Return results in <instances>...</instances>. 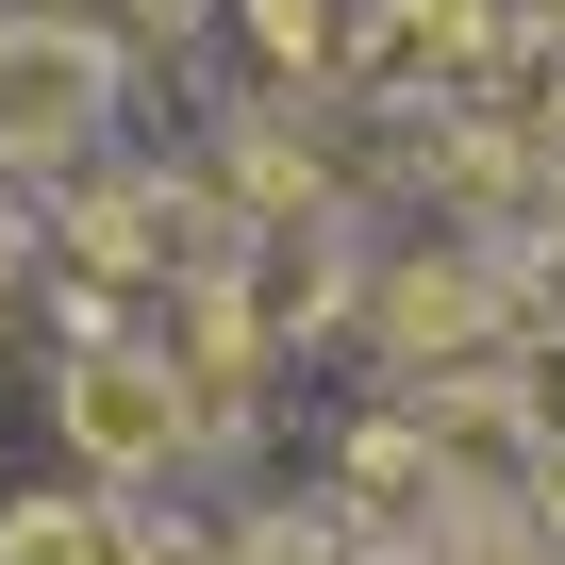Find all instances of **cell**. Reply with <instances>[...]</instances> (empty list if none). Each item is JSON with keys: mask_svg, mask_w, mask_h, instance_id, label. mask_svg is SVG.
<instances>
[{"mask_svg": "<svg viewBox=\"0 0 565 565\" xmlns=\"http://www.w3.org/2000/svg\"><path fill=\"white\" fill-rule=\"evenodd\" d=\"M366 333H383V366H399V383H449V366H482V350H499V266H466V249H416V266H383V282H366Z\"/></svg>", "mask_w": 565, "mask_h": 565, "instance_id": "3", "label": "cell"}, {"mask_svg": "<svg viewBox=\"0 0 565 565\" xmlns=\"http://www.w3.org/2000/svg\"><path fill=\"white\" fill-rule=\"evenodd\" d=\"M0 565H200L150 499H100V482H18L0 499Z\"/></svg>", "mask_w": 565, "mask_h": 565, "instance_id": "4", "label": "cell"}, {"mask_svg": "<svg viewBox=\"0 0 565 565\" xmlns=\"http://www.w3.org/2000/svg\"><path fill=\"white\" fill-rule=\"evenodd\" d=\"M18 300H34V200L0 183V317H18Z\"/></svg>", "mask_w": 565, "mask_h": 565, "instance_id": "6", "label": "cell"}, {"mask_svg": "<svg viewBox=\"0 0 565 565\" xmlns=\"http://www.w3.org/2000/svg\"><path fill=\"white\" fill-rule=\"evenodd\" d=\"M117 134V34L100 18H0V167H34V183H67L84 150Z\"/></svg>", "mask_w": 565, "mask_h": 565, "instance_id": "1", "label": "cell"}, {"mask_svg": "<svg viewBox=\"0 0 565 565\" xmlns=\"http://www.w3.org/2000/svg\"><path fill=\"white\" fill-rule=\"evenodd\" d=\"M51 416H67V466H84L100 499H150V466H200V416H183V383H167V350H150V333L67 350Z\"/></svg>", "mask_w": 565, "mask_h": 565, "instance_id": "2", "label": "cell"}, {"mask_svg": "<svg viewBox=\"0 0 565 565\" xmlns=\"http://www.w3.org/2000/svg\"><path fill=\"white\" fill-rule=\"evenodd\" d=\"M249 34L282 84H350V34H333V0H249Z\"/></svg>", "mask_w": 565, "mask_h": 565, "instance_id": "5", "label": "cell"}]
</instances>
